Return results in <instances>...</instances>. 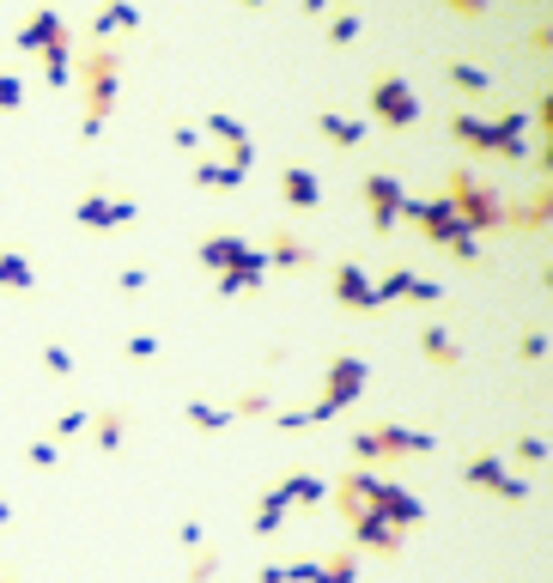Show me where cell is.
Returning a JSON list of instances; mask_svg holds the SVG:
<instances>
[{
  "label": "cell",
  "instance_id": "ffe728a7",
  "mask_svg": "<svg viewBox=\"0 0 553 583\" xmlns=\"http://www.w3.org/2000/svg\"><path fill=\"white\" fill-rule=\"evenodd\" d=\"M262 256H268V268H274V273H311L316 268V249L304 244L298 232H274L262 244Z\"/></svg>",
  "mask_w": 553,
  "mask_h": 583
},
{
  "label": "cell",
  "instance_id": "b9f144b4",
  "mask_svg": "<svg viewBox=\"0 0 553 583\" xmlns=\"http://www.w3.org/2000/svg\"><path fill=\"white\" fill-rule=\"evenodd\" d=\"M37 359H43V371H49V377H74V352H67L61 340H43Z\"/></svg>",
  "mask_w": 553,
  "mask_h": 583
},
{
  "label": "cell",
  "instance_id": "7402d4cb",
  "mask_svg": "<svg viewBox=\"0 0 553 583\" xmlns=\"http://www.w3.org/2000/svg\"><path fill=\"white\" fill-rule=\"evenodd\" d=\"M280 493H286L292 511H323V498H329V480L316 474V468H292V474L274 480Z\"/></svg>",
  "mask_w": 553,
  "mask_h": 583
},
{
  "label": "cell",
  "instance_id": "816d5d0a",
  "mask_svg": "<svg viewBox=\"0 0 553 583\" xmlns=\"http://www.w3.org/2000/svg\"><path fill=\"white\" fill-rule=\"evenodd\" d=\"M7 523H13V498H0V529H7Z\"/></svg>",
  "mask_w": 553,
  "mask_h": 583
},
{
  "label": "cell",
  "instance_id": "52a82bcc",
  "mask_svg": "<svg viewBox=\"0 0 553 583\" xmlns=\"http://www.w3.org/2000/svg\"><path fill=\"white\" fill-rule=\"evenodd\" d=\"M444 201H450V213H456V220L469 225L474 237L505 232V194L493 189V182L469 177V165H456V170H450V182H444Z\"/></svg>",
  "mask_w": 553,
  "mask_h": 583
},
{
  "label": "cell",
  "instance_id": "9a60e30c",
  "mask_svg": "<svg viewBox=\"0 0 553 583\" xmlns=\"http://www.w3.org/2000/svg\"><path fill=\"white\" fill-rule=\"evenodd\" d=\"M195 128H201V141H219L232 165H244V170L256 165V141H250V128H244V122H237L232 110H207V116H201Z\"/></svg>",
  "mask_w": 553,
  "mask_h": 583
},
{
  "label": "cell",
  "instance_id": "9c48e42d",
  "mask_svg": "<svg viewBox=\"0 0 553 583\" xmlns=\"http://www.w3.org/2000/svg\"><path fill=\"white\" fill-rule=\"evenodd\" d=\"M371 122L390 128V134H408L414 122H420V91L395 74V67H377V74H371Z\"/></svg>",
  "mask_w": 553,
  "mask_h": 583
},
{
  "label": "cell",
  "instance_id": "7c38bea8",
  "mask_svg": "<svg viewBox=\"0 0 553 583\" xmlns=\"http://www.w3.org/2000/svg\"><path fill=\"white\" fill-rule=\"evenodd\" d=\"M359 194H365L371 232H377V237H390V232H395V213H402V194H408V182L395 177V170H371V177L359 182Z\"/></svg>",
  "mask_w": 553,
  "mask_h": 583
},
{
  "label": "cell",
  "instance_id": "e0dca14e",
  "mask_svg": "<svg viewBox=\"0 0 553 583\" xmlns=\"http://www.w3.org/2000/svg\"><path fill=\"white\" fill-rule=\"evenodd\" d=\"M67 31H74V25H67V19L55 13V7H37V13H25V19H19V25H13V49H25V55H43L55 37H67Z\"/></svg>",
  "mask_w": 553,
  "mask_h": 583
},
{
  "label": "cell",
  "instance_id": "4dcf8cb0",
  "mask_svg": "<svg viewBox=\"0 0 553 583\" xmlns=\"http://www.w3.org/2000/svg\"><path fill=\"white\" fill-rule=\"evenodd\" d=\"M359 31H365V7H329V19H323V37H329V49H347Z\"/></svg>",
  "mask_w": 553,
  "mask_h": 583
},
{
  "label": "cell",
  "instance_id": "f546056e",
  "mask_svg": "<svg viewBox=\"0 0 553 583\" xmlns=\"http://www.w3.org/2000/svg\"><path fill=\"white\" fill-rule=\"evenodd\" d=\"M74 55H79V49H74V31H67V37H55L49 49L37 55V61H43V79H49L55 91H61V86H74Z\"/></svg>",
  "mask_w": 553,
  "mask_h": 583
},
{
  "label": "cell",
  "instance_id": "ab89813d",
  "mask_svg": "<svg viewBox=\"0 0 553 583\" xmlns=\"http://www.w3.org/2000/svg\"><path fill=\"white\" fill-rule=\"evenodd\" d=\"M146 285H153V273H146L140 261H128V268L116 273V292H122L128 304H134V299H146Z\"/></svg>",
  "mask_w": 553,
  "mask_h": 583
},
{
  "label": "cell",
  "instance_id": "d590c367",
  "mask_svg": "<svg viewBox=\"0 0 553 583\" xmlns=\"http://www.w3.org/2000/svg\"><path fill=\"white\" fill-rule=\"evenodd\" d=\"M219 565H225V547L201 541L195 553H189V583H213V578H219Z\"/></svg>",
  "mask_w": 553,
  "mask_h": 583
},
{
  "label": "cell",
  "instance_id": "7a4b0ae2",
  "mask_svg": "<svg viewBox=\"0 0 553 583\" xmlns=\"http://www.w3.org/2000/svg\"><path fill=\"white\" fill-rule=\"evenodd\" d=\"M329 486H335V505H341V517H347V523H353V517H390L402 535L426 523V505L408 493V486H402V480H390V474H365V468H347L341 480H329Z\"/></svg>",
  "mask_w": 553,
  "mask_h": 583
},
{
  "label": "cell",
  "instance_id": "7dc6e473",
  "mask_svg": "<svg viewBox=\"0 0 553 583\" xmlns=\"http://www.w3.org/2000/svg\"><path fill=\"white\" fill-rule=\"evenodd\" d=\"M286 571V583H323V565L316 559H292V565H280Z\"/></svg>",
  "mask_w": 553,
  "mask_h": 583
},
{
  "label": "cell",
  "instance_id": "30bf717a",
  "mask_svg": "<svg viewBox=\"0 0 553 583\" xmlns=\"http://www.w3.org/2000/svg\"><path fill=\"white\" fill-rule=\"evenodd\" d=\"M377 299H383V304H414V311H438L450 292H444L438 280H426L420 268H390V273L377 280Z\"/></svg>",
  "mask_w": 553,
  "mask_h": 583
},
{
  "label": "cell",
  "instance_id": "d4e9b609",
  "mask_svg": "<svg viewBox=\"0 0 553 583\" xmlns=\"http://www.w3.org/2000/svg\"><path fill=\"white\" fill-rule=\"evenodd\" d=\"M286 517H292L286 493H280V486H262V498L250 505V535L256 541H274V535L286 529Z\"/></svg>",
  "mask_w": 553,
  "mask_h": 583
},
{
  "label": "cell",
  "instance_id": "44dd1931",
  "mask_svg": "<svg viewBox=\"0 0 553 583\" xmlns=\"http://www.w3.org/2000/svg\"><path fill=\"white\" fill-rule=\"evenodd\" d=\"M444 79H450V91H456V98H493V67L474 61V55H450Z\"/></svg>",
  "mask_w": 553,
  "mask_h": 583
},
{
  "label": "cell",
  "instance_id": "83f0119b",
  "mask_svg": "<svg viewBox=\"0 0 553 583\" xmlns=\"http://www.w3.org/2000/svg\"><path fill=\"white\" fill-rule=\"evenodd\" d=\"M0 292H7V299H31V292H37V268H31V256L0 249Z\"/></svg>",
  "mask_w": 553,
  "mask_h": 583
},
{
  "label": "cell",
  "instance_id": "7bdbcfd3",
  "mask_svg": "<svg viewBox=\"0 0 553 583\" xmlns=\"http://www.w3.org/2000/svg\"><path fill=\"white\" fill-rule=\"evenodd\" d=\"M55 462H61V444H49V438H31L25 444V468H37V474H43V468H55Z\"/></svg>",
  "mask_w": 553,
  "mask_h": 583
},
{
  "label": "cell",
  "instance_id": "484cf974",
  "mask_svg": "<svg viewBox=\"0 0 553 583\" xmlns=\"http://www.w3.org/2000/svg\"><path fill=\"white\" fill-rule=\"evenodd\" d=\"M116 31H140V7H134V0H110V7H98V13L86 19V37L92 43L116 37Z\"/></svg>",
  "mask_w": 553,
  "mask_h": 583
},
{
  "label": "cell",
  "instance_id": "3957f363",
  "mask_svg": "<svg viewBox=\"0 0 553 583\" xmlns=\"http://www.w3.org/2000/svg\"><path fill=\"white\" fill-rule=\"evenodd\" d=\"M395 225H414V232H420L426 244L438 249V256L456 261V268H469V273L487 268V249H481V237H474L469 225L450 213L444 194H402V213H395Z\"/></svg>",
  "mask_w": 553,
  "mask_h": 583
},
{
  "label": "cell",
  "instance_id": "681fc988",
  "mask_svg": "<svg viewBox=\"0 0 553 583\" xmlns=\"http://www.w3.org/2000/svg\"><path fill=\"white\" fill-rule=\"evenodd\" d=\"M450 13L456 19H487V0H450Z\"/></svg>",
  "mask_w": 553,
  "mask_h": 583
},
{
  "label": "cell",
  "instance_id": "c3c4849f",
  "mask_svg": "<svg viewBox=\"0 0 553 583\" xmlns=\"http://www.w3.org/2000/svg\"><path fill=\"white\" fill-rule=\"evenodd\" d=\"M274 426L280 431H304L311 419H304V407H274Z\"/></svg>",
  "mask_w": 553,
  "mask_h": 583
},
{
  "label": "cell",
  "instance_id": "8fae6325",
  "mask_svg": "<svg viewBox=\"0 0 553 583\" xmlns=\"http://www.w3.org/2000/svg\"><path fill=\"white\" fill-rule=\"evenodd\" d=\"M74 220L86 225V232H116V225H134V220H140V201H134V194H104V189H92V194H79V201H74Z\"/></svg>",
  "mask_w": 553,
  "mask_h": 583
},
{
  "label": "cell",
  "instance_id": "f5cc1de1",
  "mask_svg": "<svg viewBox=\"0 0 553 583\" xmlns=\"http://www.w3.org/2000/svg\"><path fill=\"white\" fill-rule=\"evenodd\" d=\"M0 583H13V578H7V571H0Z\"/></svg>",
  "mask_w": 553,
  "mask_h": 583
},
{
  "label": "cell",
  "instance_id": "d6986e66",
  "mask_svg": "<svg viewBox=\"0 0 553 583\" xmlns=\"http://www.w3.org/2000/svg\"><path fill=\"white\" fill-rule=\"evenodd\" d=\"M316 134L335 146V153H359L371 141V122L365 116H341V110H316Z\"/></svg>",
  "mask_w": 553,
  "mask_h": 583
},
{
  "label": "cell",
  "instance_id": "603a6c76",
  "mask_svg": "<svg viewBox=\"0 0 553 583\" xmlns=\"http://www.w3.org/2000/svg\"><path fill=\"white\" fill-rule=\"evenodd\" d=\"M128 431H134V407L116 402V407H98V414H92V431H86V438H92L104 456H116L122 444H128Z\"/></svg>",
  "mask_w": 553,
  "mask_h": 583
},
{
  "label": "cell",
  "instance_id": "bcb514c9",
  "mask_svg": "<svg viewBox=\"0 0 553 583\" xmlns=\"http://www.w3.org/2000/svg\"><path fill=\"white\" fill-rule=\"evenodd\" d=\"M201 541H207V529H201V517H183V523H177V547H183V553H195Z\"/></svg>",
  "mask_w": 553,
  "mask_h": 583
},
{
  "label": "cell",
  "instance_id": "f907efd6",
  "mask_svg": "<svg viewBox=\"0 0 553 583\" xmlns=\"http://www.w3.org/2000/svg\"><path fill=\"white\" fill-rule=\"evenodd\" d=\"M256 583H286V571H280V565H262V571H256Z\"/></svg>",
  "mask_w": 553,
  "mask_h": 583
},
{
  "label": "cell",
  "instance_id": "cb8c5ba5",
  "mask_svg": "<svg viewBox=\"0 0 553 583\" xmlns=\"http://www.w3.org/2000/svg\"><path fill=\"white\" fill-rule=\"evenodd\" d=\"M280 194H286V208L316 213V208H323V177H316L311 165H286V170H280Z\"/></svg>",
  "mask_w": 553,
  "mask_h": 583
},
{
  "label": "cell",
  "instance_id": "ba28073f",
  "mask_svg": "<svg viewBox=\"0 0 553 583\" xmlns=\"http://www.w3.org/2000/svg\"><path fill=\"white\" fill-rule=\"evenodd\" d=\"M456 474H462V486L499 498V505H523V498H529V480L517 474L511 462H505V450H474V456H462Z\"/></svg>",
  "mask_w": 553,
  "mask_h": 583
},
{
  "label": "cell",
  "instance_id": "f35d334b",
  "mask_svg": "<svg viewBox=\"0 0 553 583\" xmlns=\"http://www.w3.org/2000/svg\"><path fill=\"white\" fill-rule=\"evenodd\" d=\"M529 61H548V55H553V25H548V13H541V7H535V25H529Z\"/></svg>",
  "mask_w": 553,
  "mask_h": 583
},
{
  "label": "cell",
  "instance_id": "8d00e7d4",
  "mask_svg": "<svg viewBox=\"0 0 553 583\" xmlns=\"http://www.w3.org/2000/svg\"><path fill=\"white\" fill-rule=\"evenodd\" d=\"M19 110H25V74L0 67V116H19Z\"/></svg>",
  "mask_w": 553,
  "mask_h": 583
},
{
  "label": "cell",
  "instance_id": "74e56055",
  "mask_svg": "<svg viewBox=\"0 0 553 583\" xmlns=\"http://www.w3.org/2000/svg\"><path fill=\"white\" fill-rule=\"evenodd\" d=\"M262 414H274V402H268V389L262 383H250L244 395L232 402V419H262Z\"/></svg>",
  "mask_w": 553,
  "mask_h": 583
},
{
  "label": "cell",
  "instance_id": "4316f807",
  "mask_svg": "<svg viewBox=\"0 0 553 583\" xmlns=\"http://www.w3.org/2000/svg\"><path fill=\"white\" fill-rule=\"evenodd\" d=\"M244 177H250V170L232 165V158H195V189H207V194H232V189H244Z\"/></svg>",
  "mask_w": 553,
  "mask_h": 583
},
{
  "label": "cell",
  "instance_id": "f6af8a7d",
  "mask_svg": "<svg viewBox=\"0 0 553 583\" xmlns=\"http://www.w3.org/2000/svg\"><path fill=\"white\" fill-rule=\"evenodd\" d=\"M171 146H177V153H201V128H195V122H183V116H171Z\"/></svg>",
  "mask_w": 553,
  "mask_h": 583
},
{
  "label": "cell",
  "instance_id": "4fadbf2b",
  "mask_svg": "<svg viewBox=\"0 0 553 583\" xmlns=\"http://www.w3.org/2000/svg\"><path fill=\"white\" fill-rule=\"evenodd\" d=\"M329 292H335V304H341L347 316H377L383 311V299H377V280H371L359 261H341V268L329 273Z\"/></svg>",
  "mask_w": 553,
  "mask_h": 583
},
{
  "label": "cell",
  "instance_id": "1f68e13d",
  "mask_svg": "<svg viewBox=\"0 0 553 583\" xmlns=\"http://www.w3.org/2000/svg\"><path fill=\"white\" fill-rule=\"evenodd\" d=\"M86 431H92V407H61V414H55V426L43 431V438L61 444V450H67V444H79Z\"/></svg>",
  "mask_w": 553,
  "mask_h": 583
},
{
  "label": "cell",
  "instance_id": "6da1fadb",
  "mask_svg": "<svg viewBox=\"0 0 553 583\" xmlns=\"http://www.w3.org/2000/svg\"><path fill=\"white\" fill-rule=\"evenodd\" d=\"M450 141L469 158H499V165H529V110L523 104H499L493 116L481 110H450Z\"/></svg>",
  "mask_w": 553,
  "mask_h": 583
},
{
  "label": "cell",
  "instance_id": "5bb4252c",
  "mask_svg": "<svg viewBox=\"0 0 553 583\" xmlns=\"http://www.w3.org/2000/svg\"><path fill=\"white\" fill-rule=\"evenodd\" d=\"M195 256H201V268L219 280V273H232V268H250V261H262V244H250V237H237V232H207Z\"/></svg>",
  "mask_w": 553,
  "mask_h": 583
},
{
  "label": "cell",
  "instance_id": "277c9868",
  "mask_svg": "<svg viewBox=\"0 0 553 583\" xmlns=\"http://www.w3.org/2000/svg\"><path fill=\"white\" fill-rule=\"evenodd\" d=\"M74 74H79V98H86V110H79V134L98 141L104 122L116 116V98H122V55L110 49V43H92V49L74 55Z\"/></svg>",
  "mask_w": 553,
  "mask_h": 583
},
{
  "label": "cell",
  "instance_id": "60d3db41",
  "mask_svg": "<svg viewBox=\"0 0 553 583\" xmlns=\"http://www.w3.org/2000/svg\"><path fill=\"white\" fill-rule=\"evenodd\" d=\"M517 359H523V365H541V359H548V328H541V323L523 328V340H517Z\"/></svg>",
  "mask_w": 553,
  "mask_h": 583
},
{
  "label": "cell",
  "instance_id": "ee69618b",
  "mask_svg": "<svg viewBox=\"0 0 553 583\" xmlns=\"http://www.w3.org/2000/svg\"><path fill=\"white\" fill-rule=\"evenodd\" d=\"M122 352H128L134 365H153L165 347H158V335H146V328H140V335H128V340H122Z\"/></svg>",
  "mask_w": 553,
  "mask_h": 583
},
{
  "label": "cell",
  "instance_id": "f1b7e54d",
  "mask_svg": "<svg viewBox=\"0 0 553 583\" xmlns=\"http://www.w3.org/2000/svg\"><path fill=\"white\" fill-rule=\"evenodd\" d=\"M420 352H426V365H438V371H462V347L450 340L444 323H426L420 328Z\"/></svg>",
  "mask_w": 553,
  "mask_h": 583
},
{
  "label": "cell",
  "instance_id": "e575fe53",
  "mask_svg": "<svg viewBox=\"0 0 553 583\" xmlns=\"http://www.w3.org/2000/svg\"><path fill=\"white\" fill-rule=\"evenodd\" d=\"M517 456V468H541L548 462V438L541 431H511V450H505V462Z\"/></svg>",
  "mask_w": 553,
  "mask_h": 583
},
{
  "label": "cell",
  "instance_id": "ac0fdd59",
  "mask_svg": "<svg viewBox=\"0 0 553 583\" xmlns=\"http://www.w3.org/2000/svg\"><path fill=\"white\" fill-rule=\"evenodd\" d=\"M347 529H353V541H347L353 553H365V547H371L377 559H402V529H395L390 517H353Z\"/></svg>",
  "mask_w": 553,
  "mask_h": 583
},
{
  "label": "cell",
  "instance_id": "5b68a950",
  "mask_svg": "<svg viewBox=\"0 0 553 583\" xmlns=\"http://www.w3.org/2000/svg\"><path fill=\"white\" fill-rule=\"evenodd\" d=\"M347 450H353V468L377 474V468L408 462V456H432L438 438H432V431H420V426H395V419H377V426H359Z\"/></svg>",
  "mask_w": 553,
  "mask_h": 583
},
{
  "label": "cell",
  "instance_id": "2e32d148",
  "mask_svg": "<svg viewBox=\"0 0 553 583\" xmlns=\"http://www.w3.org/2000/svg\"><path fill=\"white\" fill-rule=\"evenodd\" d=\"M548 220H553V182H535L523 201H505V232L541 237V232H548Z\"/></svg>",
  "mask_w": 553,
  "mask_h": 583
},
{
  "label": "cell",
  "instance_id": "836d02e7",
  "mask_svg": "<svg viewBox=\"0 0 553 583\" xmlns=\"http://www.w3.org/2000/svg\"><path fill=\"white\" fill-rule=\"evenodd\" d=\"M316 565H323V583H359V553L353 547H329Z\"/></svg>",
  "mask_w": 553,
  "mask_h": 583
},
{
  "label": "cell",
  "instance_id": "d6a6232c",
  "mask_svg": "<svg viewBox=\"0 0 553 583\" xmlns=\"http://www.w3.org/2000/svg\"><path fill=\"white\" fill-rule=\"evenodd\" d=\"M183 419H189L195 431H225V426H232V407L207 402V395H189V402H183Z\"/></svg>",
  "mask_w": 553,
  "mask_h": 583
},
{
  "label": "cell",
  "instance_id": "8992f818",
  "mask_svg": "<svg viewBox=\"0 0 553 583\" xmlns=\"http://www.w3.org/2000/svg\"><path fill=\"white\" fill-rule=\"evenodd\" d=\"M365 389H371V365L359 359V352H335V359L323 365V389L304 402V419H311V426H329V419H341Z\"/></svg>",
  "mask_w": 553,
  "mask_h": 583
}]
</instances>
